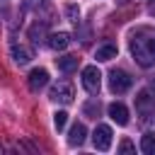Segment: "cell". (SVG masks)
I'll return each instance as SVG.
<instances>
[{"label": "cell", "mask_w": 155, "mask_h": 155, "mask_svg": "<svg viewBox=\"0 0 155 155\" xmlns=\"http://www.w3.org/2000/svg\"><path fill=\"white\" fill-rule=\"evenodd\" d=\"M133 150H136V145H133L128 138H124V140L119 143V153H133Z\"/></svg>", "instance_id": "ac0fdd59"}, {"label": "cell", "mask_w": 155, "mask_h": 155, "mask_svg": "<svg viewBox=\"0 0 155 155\" xmlns=\"http://www.w3.org/2000/svg\"><path fill=\"white\" fill-rule=\"evenodd\" d=\"M48 97H51L53 102L70 104V102H73V85H70V82H58V85H53V87H51Z\"/></svg>", "instance_id": "5b68a950"}, {"label": "cell", "mask_w": 155, "mask_h": 155, "mask_svg": "<svg viewBox=\"0 0 155 155\" xmlns=\"http://www.w3.org/2000/svg\"><path fill=\"white\" fill-rule=\"evenodd\" d=\"M82 85H85V90H87L90 94H97V92H99V87H102V75H99L97 65H87V68L82 70Z\"/></svg>", "instance_id": "3957f363"}, {"label": "cell", "mask_w": 155, "mask_h": 155, "mask_svg": "<svg viewBox=\"0 0 155 155\" xmlns=\"http://www.w3.org/2000/svg\"><path fill=\"white\" fill-rule=\"evenodd\" d=\"M85 136H87L85 124H73L70 136H68V143H70V145H82V143H85Z\"/></svg>", "instance_id": "30bf717a"}, {"label": "cell", "mask_w": 155, "mask_h": 155, "mask_svg": "<svg viewBox=\"0 0 155 155\" xmlns=\"http://www.w3.org/2000/svg\"><path fill=\"white\" fill-rule=\"evenodd\" d=\"M12 58H15V63L24 65V63H29V61H31V51H29V48H24V46H12Z\"/></svg>", "instance_id": "7c38bea8"}, {"label": "cell", "mask_w": 155, "mask_h": 155, "mask_svg": "<svg viewBox=\"0 0 155 155\" xmlns=\"http://www.w3.org/2000/svg\"><path fill=\"white\" fill-rule=\"evenodd\" d=\"M131 85H133V78H131L126 70H111V73H109V90H111L114 94H124Z\"/></svg>", "instance_id": "7a4b0ae2"}, {"label": "cell", "mask_w": 155, "mask_h": 155, "mask_svg": "<svg viewBox=\"0 0 155 155\" xmlns=\"http://www.w3.org/2000/svg\"><path fill=\"white\" fill-rule=\"evenodd\" d=\"M68 15H70V17H73V19H75V17H78V10H75V7H73V5H70V7H68ZM75 22H78V19H75Z\"/></svg>", "instance_id": "d6986e66"}, {"label": "cell", "mask_w": 155, "mask_h": 155, "mask_svg": "<svg viewBox=\"0 0 155 155\" xmlns=\"http://www.w3.org/2000/svg\"><path fill=\"white\" fill-rule=\"evenodd\" d=\"M44 34H46V27H44V24H34V27L29 29V36H31V41H34V44H39Z\"/></svg>", "instance_id": "2e32d148"}, {"label": "cell", "mask_w": 155, "mask_h": 155, "mask_svg": "<svg viewBox=\"0 0 155 155\" xmlns=\"http://www.w3.org/2000/svg\"><path fill=\"white\" fill-rule=\"evenodd\" d=\"M46 82H48V73H46L44 68H36V70L29 73V90H31V92H39Z\"/></svg>", "instance_id": "52a82bcc"}, {"label": "cell", "mask_w": 155, "mask_h": 155, "mask_svg": "<svg viewBox=\"0 0 155 155\" xmlns=\"http://www.w3.org/2000/svg\"><path fill=\"white\" fill-rule=\"evenodd\" d=\"M82 111H85V116H90V119H97V116H99V102H97V99L87 102V104L82 107Z\"/></svg>", "instance_id": "9a60e30c"}, {"label": "cell", "mask_w": 155, "mask_h": 155, "mask_svg": "<svg viewBox=\"0 0 155 155\" xmlns=\"http://www.w3.org/2000/svg\"><path fill=\"white\" fill-rule=\"evenodd\" d=\"M136 109H138L140 114H148V111H153V109H155V94H153L150 90H143V92H138V97H136Z\"/></svg>", "instance_id": "8992f818"}, {"label": "cell", "mask_w": 155, "mask_h": 155, "mask_svg": "<svg viewBox=\"0 0 155 155\" xmlns=\"http://www.w3.org/2000/svg\"><path fill=\"white\" fill-rule=\"evenodd\" d=\"M68 44H70V34H68V31H53V34H48V46H51V48L63 51Z\"/></svg>", "instance_id": "9c48e42d"}, {"label": "cell", "mask_w": 155, "mask_h": 155, "mask_svg": "<svg viewBox=\"0 0 155 155\" xmlns=\"http://www.w3.org/2000/svg\"><path fill=\"white\" fill-rule=\"evenodd\" d=\"M109 116H111L119 126H126V124H128V109H126L121 102H111V104H109Z\"/></svg>", "instance_id": "ba28073f"}, {"label": "cell", "mask_w": 155, "mask_h": 155, "mask_svg": "<svg viewBox=\"0 0 155 155\" xmlns=\"http://www.w3.org/2000/svg\"><path fill=\"white\" fill-rule=\"evenodd\" d=\"M94 58L97 61H111V58H116V46L114 44H104V46H99L97 48V53H94Z\"/></svg>", "instance_id": "8fae6325"}, {"label": "cell", "mask_w": 155, "mask_h": 155, "mask_svg": "<svg viewBox=\"0 0 155 155\" xmlns=\"http://www.w3.org/2000/svg\"><path fill=\"white\" fill-rule=\"evenodd\" d=\"M65 124H68V114H65V111H56V114H53V126H56L58 131H63Z\"/></svg>", "instance_id": "e0dca14e"}, {"label": "cell", "mask_w": 155, "mask_h": 155, "mask_svg": "<svg viewBox=\"0 0 155 155\" xmlns=\"http://www.w3.org/2000/svg\"><path fill=\"white\" fill-rule=\"evenodd\" d=\"M131 53L138 65L150 68L155 65V31L153 29H140L131 39Z\"/></svg>", "instance_id": "6da1fadb"}, {"label": "cell", "mask_w": 155, "mask_h": 155, "mask_svg": "<svg viewBox=\"0 0 155 155\" xmlns=\"http://www.w3.org/2000/svg\"><path fill=\"white\" fill-rule=\"evenodd\" d=\"M140 150H143L145 155H155V136H153V133H145V136L140 138Z\"/></svg>", "instance_id": "5bb4252c"}, {"label": "cell", "mask_w": 155, "mask_h": 155, "mask_svg": "<svg viewBox=\"0 0 155 155\" xmlns=\"http://www.w3.org/2000/svg\"><path fill=\"white\" fill-rule=\"evenodd\" d=\"M124 2H126V0H124Z\"/></svg>", "instance_id": "ffe728a7"}, {"label": "cell", "mask_w": 155, "mask_h": 155, "mask_svg": "<svg viewBox=\"0 0 155 155\" xmlns=\"http://www.w3.org/2000/svg\"><path fill=\"white\" fill-rule=\"evenodd\" d=\"M92 143H94V148L97 150H109L111 148V128L107 126V124H99L97 128H94V133H92Z\"/></svg>", "instance_id": "277c9868"}, {"label": "cell", "mask_w": 155, "mask_h": 155, "mask_svg": "<svg viewBox=\"0 0 155 155\" xmlns=\"http://www.w3.org/2000/svg\"><path fill=\"white\" fill-rule=\"evenodd\" d=\"M78 56H61V58H56V63H58V68L63 70V73H70V70H75L78 68Z\"/></svg>", "instance_id": "4fadbf2b"}]
</instances>
